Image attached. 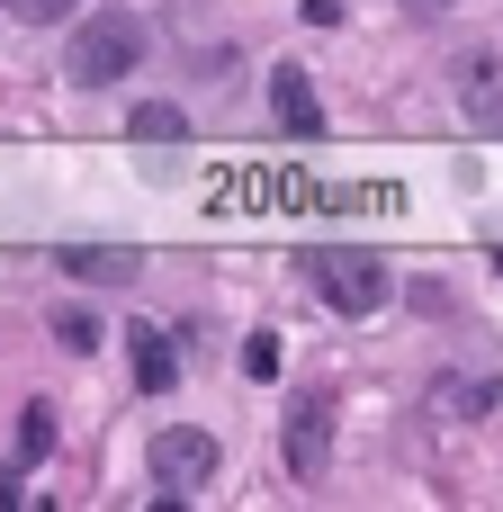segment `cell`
<instances>
[{
	"instance_id": "obj_9",
	"label": "cell",
	"mask_w": 503,
	"mask_h": 512,
	"mask_svg": "<svg viewBox=\"0 0 503 512\" xmlns=\"http://www.w3.org/2000/svg\"><path fill=\"white\" fill-rule=\"evenodd\" d=\"M54 333H63V351H99V315H90V306H63Z\"/></svg>"
},
{
	"instance_id": "obj_2",
	"label": "cell",
	"mask_w": 503,
	"mask_h": 512,
	"mask_svg": "<svg viewBox=\"0 0 503 512\" xmlns=\"http://www.w3.org/2000/svg\"><path fill=\"white\" fill-rule=\"evenodd\" d=\"M306 270H315V297H324L333 315H378V306L396 297V279H387L378 252H315Z\"/></svg>"
},
{
	"instance_id": "obj_3",
	"label": "cell",
	"mask_w": 503,
	"mask_h": 512,
	"mask_svg": "<svg viewBox=\"0 0 503 512\" xmlns=\"http://www.w3.org/2000/svg\"><path fill=\"white\" fill-rule=\"evenodd\" d=\"M144 468L162 477V495H198L207 477H216V441L198 432V423H171V432H153V450H144Z\"/></svg>"
},
{
	"instance_id": "obj_4",
	"label": "cell",
	"mask_w": 503,
	"mask_h": 512,
	"mask_svg": "<svg viewBox=\"0 0 503 512\" xmlns=\"http://www.w3.org/2000/svg\"><path fill=\"white\" fill-rule=\"evenodd\" d=\"M279 441H288V477L297 486H324L333 477V396H297Z\"/></svg>"
},
{
	"instance_id": "obj_5",
	"label": "cell",
	"mask_w": 503,
	"mask_h": 512,
	"mask_svg": "<svg viewBox=\"0 0 503 512\" xmlns=\"http://www.w3.org/2000/svg\"><path fill=\"white\" fill-rule=\"evenodd\" d=\"M270 108H279V135L288 144H324V108H315L306 63H270Z\"/></svg>"
},
{
	"instance_id": "obj_10",
	"label": "cell",
	"mask_w": 503,
	"mask_h": 512,
	"mask_svg": "<svg viewBox=\"0 0 503 512\" xmlns=\"http://www.w3.org/2000/svg\"><path fill=\"white\" fill-rule=\"evenodd\" d=\"M432 405H441V414H477L486 387H477V378H432Z\"/></svg>"
},
{
	"instance_id": "obj_7",
	"label": "cell",
	"mask_w": 503,
	"mask_h": 512,
	"mask_svg": "<svg viewBox=\"0 0 503 512\" xmlns=\"http://www.w3.org/2000/svg\"><path fill=\"white\" fill-rule=\"evenodd\" d=\"M126 135H135V144H180V135H189V117H180L171 99H144V108L126 117Z\"/></svg>"
},
{
	"instance_id": "obj_13",
	"label": "cell",
	"mask_w": 503,
	"mask_h": 512,
	"mask_svg": "<svg viewBox=\"0 0 503 512\" xmlns=\"http://www.w3.org/2000/svg\"><path fill=\"white\" fill-rule=\"evenodd\" d=\"M18 18H63V9H81V0H9Z\"/></svg>"
},
{
	"instance_id": "obj_1",
	"label": "cell",
	"mask_w": 503,
	"mask_h": 512,
	"mask_svg": "<svg viewBox=\"0 0 503 512\" xmlns=\"http://www.w3.org/2000/svg\"><path fill=\"white\" fill-rule=\"evenodd\" d=\"M135 63H144V18H126V9L81 18L72 45H63V81H72V90H108V81H126Z\"/></svg>"
},
{
	"instance_id": "obj_8",
	"label": "cell",
	"mask_w": 503,
	"mask_h": 512,
	"mask_svg": "<svg viewBox=\"0 0 503 512\" xmlns=\"http://www.w3.org/2000/svg\"><path fill=\"white\" fill-rule=\"evenodd\" d=\"M171 378H180V360H171V342H162V333H135V387H144V396H162Z\"/></svg>"
},
{
	"instance_id": "obj_12",
	"label": "cell",
	"mask_w": 503,
	"mask_h": 512,
	"mask_svg": "<svg viewBox=\"0 0 503 512\" xmlns=\"http://www.w3.org/2000/svg\"><path fill=\"white\" fill-rule=\"evenodd\" d=\"M243 378H279V342H270V333L243 342Z\"/></svg>"
},
{
	"instance_id": "obj_14",
	"label": "cell",
	"mask_w": 503,
	"mask_h": 512,
	"mask_svg": "<svg viewBox=\"0 0 503 512\" xmlns=\"http://www.w3.org/2000/svg\"><path fill=\"white\" fill-rule=\"evenodd\" d=\"M9 504H18V486H9V477H0V512H9Z\"/></svg>"
},
{
	"instance_id": "obj_6",
	"label": "cell",
	"mask_w": 503,
	"mask_h": 512,
	"mask_svg": "<svg viewBox=\"0 0 503 512\" xmlns=\"http://www.w3.org/2000/svg\"><path fill=\"white\" fill-rule=\"evenodd\" d=\"M63 270H72V279H90V288H126V279L144 270V252H135V243H126V252H117V243H72V252H63Z\"/></svg>"
},
{
	"instance_id": "obj_11",
	"label": "cell",
	"mask_w": 503,
	"mask_h": 512,
	"mask_svg": "<svg viewBox=\"0 0 503 512\" xmlns=\"http://www.w3.org/2000/svg\"><path fill=\"white\" fill-rule=\"evenodd\" d=\"M45 450H54V414L27 405V414H18V459H45Z\"/></svg>"
}]
</instances>
